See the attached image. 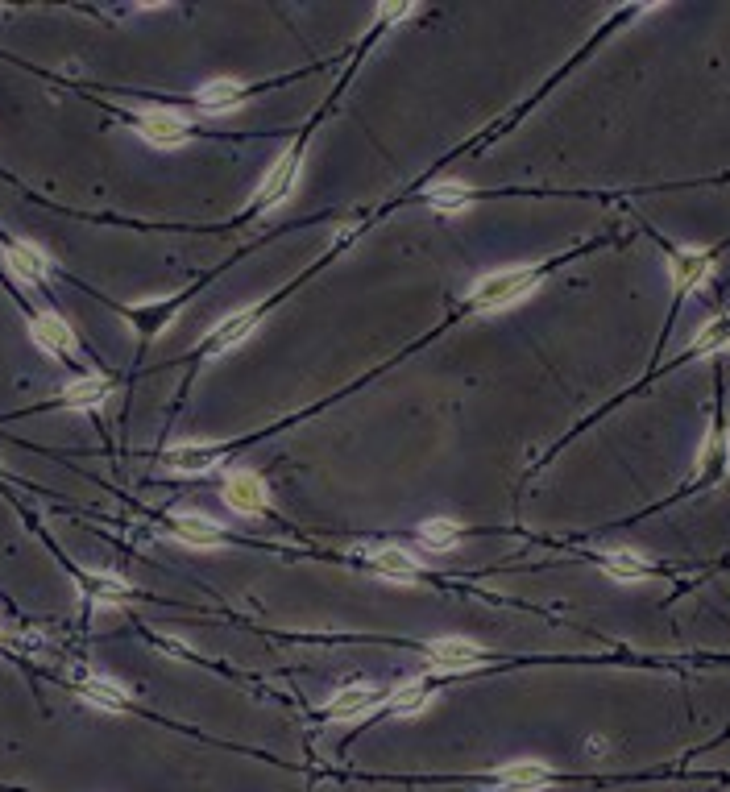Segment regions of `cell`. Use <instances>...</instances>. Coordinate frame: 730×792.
Masks as SVG:
<instances>
[{
    "mask_svg": "<svg viewBox=\"0 0 730 792\" xmlns=\"http://www.w3.org/2000/svg\"><path fill=\"white\" fill-rule=\"evenodd\" d=\"M370 569L382 573V577H390V581H415V560H411L407 552H399V548L374 552V556H370Z\"/></svg>",
    "mask_w": 730,
    "mask_h": 792,
    "instance_id": "cell-16",
    "label": "cell"
},
{
    "mask_svg": "<svg viewBox=\"0 0 730 792\" xmlns=\"http://www.w3.org/2000/svg\"><path fill=\"white\" fill-rule=\"evenodd\" d=\"M390 705H395V714H419L428 705V685L424 681H407L395 689V697H390Z\"/></svg>",
    "mask_w": 730,
    "mask_h": 792,
    "instance_id": "cell-20",
    "label": "cell"
},
{
    "mask_svg": "<svg viewBox=\"0 0 730 792\" xmlns=\"http://www.w3.org/2000/svg\"><path fill=\"white\" fill-rule=\"evenodd\" d=\"M166 465L175 473H208L216 465V452L212 448H200V444H179L166 452Z\"/></svg>",
    "mask_w": 730,
    "mask_h": 792,
    "instance_id": "cell-11",
    "label": "cell"
},
{
    "mask_svg": "<svg viewBox=\"0 0 730 792\" xmlns=\"http://www.w3.org/2000/svg\"><path fill=\"white\" fill-rule=\"evenodd\" d=\"M83 697H88L92 705H100V710H112V714L129 705V693L121 685H112V681H100V676H92V681L83 685Z\"/></svg>",
    "mask_w": 730,
    "mask_h": 792,
    "instance_id": "cell-19",
    "label": "cell"
},
{
    "mask_svg": "<svg viewBox=\"0 0 730 792\" xmlns=\"http://www.w3.org/2000/svg\"><path fill=\"white\" fill-rule=\"evenodd\" d=\"M419 540H424V548H432V552H453L461 544V527L453 519H428L424 527H419Z\"/></svg>",
    "mask_w": 730,
    "mask_h": 792,
    "instance_id": "cell-17",
    "label": "cell"
},
{
    "mask_svg": "<svg viewBox=\"0 0 730 792\" xmlns=\"http://www.w3.org/2000/svg\"><path fill=\"white\" fill-rule=\"evenodd\" d=\"M494 780L507 784V788H519V792H536V788H544L552 780V772L544 768V763H536V759H523V763H507V768H498Z\"/></svg>",
    "mask_w": 730,
    "mask_h": 792,
    "instance_id": "cell-6",
    "label": "cell"
},
{
    "mask_svg": "<svg viewBox=\"0 0 730 792\" xmlns=\"http://www.w3.org/2000/svg\"><path fill=\"white\" fill-rule=\"evenodd\" d=\"M137 133L158 150H179L187 141V121L175 117V112H146V117L137 121Z\"/></svg>",
    "mask_w": 730,
    "mask_h": 792,
    "instance_id": "cell-3",
    "label": "cell"
},
{
    "mask_svg": "<svg viewBox=\"0 0 730 792\" xmlns=\"http://www.w3.org/2000/svg\"><path fill=\"white\" fill-rule=\"evenodd\" d=\"M536 287H540L536 270H498V274H486L482 282H477V287L469 291V299L486 311H498V307H515Z\"/></svg>",
    "mask_w": 730,
    "mask_h": 792,
    "instance_id": "cell-1",
    "label": "cell"
},
{
    "mask_svg": "<svg viewBox=\"0 0 730 792\" xmlns=\"http://www.w3.org/2000/svg\"><path fill=\"white\" fill-rule=\"evenodd\" d=\"M254 324H258V311H237V316H229L216 332H212V349L216 353H224V349H233V345H241L249 332H254Z\"/></svg>",
    "mask_w": 730,
    "mask_h": 792,
    "instance_id": "cell-14",
    "label": "cell"
},
{
    "mask_svg": "<svg viewBox=\"0 0 730 792\" xmlns=\"http://www.w3.org/2000/svg\"><path fill=\"white\" fill-rule=\"evenodd\" d=\"M30 332H34V341H38L46 353H63V357L75 353V332H71L59 316H38V320L30 324Z\"/></svg>",
    "mask_w": 730,
    "mask_h": 792,
    "instance_id": "cell-9",
    "label": "cell"
},
{
    "mask_svg": "<svg viewBox=\"0 0 730 792\" xmlns=\"http://www.w3.org/2000/svg\"><path fill=\"white\" fill-rule=\"evenodd\" d=\"M407 13H411V5H390L386 9V17H407Z\"/></svg>",
    "mask_w": 730,
    "mask_h": 792,
    "instance_id": "cell-24",
    "label": "cell"
},
{
    "mask_svg": "<svg viewBox=\"0 0 730 792\" xmlns=\"http://www.w3.org/2000/svg\"><path fill=\"white\" fill-rule=\"evenodd\" d=\"M428 195H432V204L440 212H461L469 204V187L465 183H436Z\"/></svg>",
    "mask_w": 730,
    "mask_h": 792,
    "instance_id": "cell-21",
    "label": "cell"
},
{
    "mask_svg": "<svg viewBox=\"0 0 730 792\" xmlns=\"http://www.w3.org/2000/svg\"><path fill=\"white\" fill-rule=\"evenodd\" d=\"M428 656L440 668H469V664L482 660V647L469 643V639H432L428 643Z\"/></svg>",
    "mask_w": 730,
    "mask_h": 792,
    "instance_id": "cell-8",
    "label": "cell"
},
{
    "mask_svg": "<svg viewBox=\"0 0 730 792\" xmlns=\"http://www.w3.org/2000/svg\"><path fill=\"white\" fill-rule=\"evenodd\" d=\"M291 183H295V154L287 150L283 158L270 166V175L262 179V191H258L262 204H266V208H278V204H283L287 195H291Z\"/></svg>",
    "mask_w": 730,
    "mask_h": 792,
    "instance_id": "cell-7",
    "label": "cell"
},
{
    "mask_svg": "<svg viewBox=\"0 0 730 792\" xmlns=\"http://www.w3.org/2000/svg\"><path fill=\"white\" fill-rule=\"evenodd\" d=\"M92 593L100 602H108V606H117L125 593H129V585L125 581H117V577H92Z\"/></svg>",
    "mask_w": 730,
    "mask_h": 792,
    "instance_id": "cell-23",
    "label": "cell"
},
{
    "mask_svg": "<svg viewBox=\"0 0 730 792\" xmlns=\"http://www.w3.org/2000/svg\"><path fill=\"white\" fill-rule=\"evenodd\" d=\"M266 486H262V477L258 473H249V469H237V473H229V482H224V502H229V511H237V515H262L266 511Z\"/></svg>",
    "mask_w": 730,
    "mask_h": 792,
    "instance_id": "cell-2",
    "label": "cell"
},
{
    "mask_svg": "<svg viewBox=\"0 0 730 792\" xmlns=\"http://www.w3.org/2000/svg\"><path fill=\"white\" fill-rule=\"evenodd\" d=\"M668 274H672V287H677L681 295H689L710 278V258L701 249H677L668 258Z\"/></svg>",
    "mask_w": 730,
    "mask_h": 792,
    "instance_id": "cell-4",
    "label": "cell"
},
{
    "mask_svg": "<svg viewBox=\"0 0 730 792\" xmlns=\"http://www.w3.org/2000/svg\"><path fill=\"white\" fill-rule=\"evenodd\" d=\"M171 531H175V540H183V544H191V548H220V544H224L220 527H216L212 519H204V515H179V519L171 523Z\"/></svg>",
    "mask_w": 730,
    "mask_h": 792,
    "instance_id": "cell-5",
    "label": "cell"
},
{
    "mask_svg": "<svg viewBox=\"0 0 730 792\" xmlns=\"http://www.w3.org/2000/svg\"><path fill=\"white\" fill-rule=\"evenodd\" d=\"M722 345H730V320H710L706 328L693 336V349H697V353H714V349H722Z\"/></svg>",
    "mask_w": 730,
    "mask_h": 792,
    "instance_id": "cell-22",
    "label": "cell"
},
{
    "mask_svg": "<svg viewBox=\"0 0 730 792\" xmlns=\"http://www.w3.org/2000/svg\"><path fill=\"white\" fill-rule=\"evenodd\" d=\"M104 399H108V382H104V378H83V382H71V386L63 390V403L75 407V411L100 407Z\"/></svg>",
    "mask_w": 730,
    "mask_h": 792,
    "instance_id": "cell-18",
    "label": "cell"
},
{
    "mask_svg": "<svg viewBox=\"0 0 730 792\" xmlns=\"http://www.w3.org/2000/svg\"><path fill=\"white\" fill-rule=\"evenodd\" d=\"M378 705V689L374 685H349L345 693H336V701L328 705L332 718H361Z\"/></svg>",
    "mask_w": 730,
    "mask_h": 792,
    "instance_id": "cell-10",
    "label": "cell"
},
{
    "mask_svg": "<svg viewBox=\"0 0 730 792\" xmlns=\"http://www.w3.org/2000/svg\"><path fill=\"white\" fill-rule=\"evenodd\" d=\"M5 262L21 274V278H46V270H50V262H46V253L42 249H34V245H25V241H17V245H9L5 249Z\"/></svg>",
    "mask_w": 730,
    "mask_h": 792,
    "instance_id": "cell-13",
    "label": "cell"
},
{
    "mask_svg": "<svg viewBox=\"0 0 730 792\" xmlns=\"http://www.w3.org/2000/svg\"><path fill=\"white\" fill-rule=\"evenodd\" d=\"M241 100H245L241 83H233V79H216V83H204L200 88V108L204 112H233Z\"/></svg>",
    "mask_w": 730,
    "mask_h": 792,
    "instance_id": "cell-15",
    "label": "cell"
},
{
    "mask_svg": "<svg viewBox=\"0 0 730 792\" xmlns=\"http://www.w3.org/2000/svg\"><path fill=\"white\" fill-rule=\"evenodd\" d=\"M602 569H606L614 581H643V577H648V564H643V556L631 552V548L606 552V556H602Z\"/></svg>",
    "mask_w": 730,
    "mask_h": 792,
    "instance_id": "cell-12",
    "label": "cell"
}]
</instances>
